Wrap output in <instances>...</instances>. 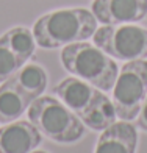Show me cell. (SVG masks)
Wrapping results in <instances>:
<instances>
[{"instance_id": "obj_1", "label": "cell", "mask_w": 147, "mask_h": 153, "mask_svg": "<svg viewBox=\"0 0 147 153\" xmlns=\"http://www.w3.org/2000/svg\"><path fill=\"white\" fill-rule=\"evenodd\" d=\"M97 19L86 8H63L41 16L33 25V36L43 48L66 47L93 38Z\"/></svg>"}, {"instance_id": "obj_2", "label": "cell", "mask_w": 147, "mask_h": 153, "mask_svg": "<svg viewBox=\"0 0 147 153\" xmlns=\"http://www.w3.org/2000/svg\"><path fill=\"white\" fill-rule=\"evenodd\" d=\"M53 92L64 105L74 111L94 131H103L117 119L114 105L99 88L77 76H67L53 88Z\"/></svg>"}, {"instance_id": "obj_3", "label": "cell", "mask_w": 147, "mask_h": 153, "mask_svg": "<svg viewBox=\"0 0 147 153\" xmlns=\"http://www.w3.org/2000/svg\"><path fill=\"white\" fill-rule=\"evenodd\" d=\"M61 62L69 74L99 88L103 92L113 89L119 74L116 61L88 41L63 47Z\"/></svg>"}, {"instance_id": "obj_4", "label": "cell", "mask_w": 147, "mask_h": 153, "mask_svg": "<svg viewBox=\"0 0 147 153\" xmlns=\"http://www.w3.org/2000/svg\"><path fill=\"white\" fill-rule=\"evenodd\" d=\"M28 120L43 136L58 144H74L85 136V123L57 97L39 95L27 109Z\"/></svg>"}, {"instance_id": "obj_5", "label": "cell", "mask_w": 147, "mask_h": 153, "mask_svg": "<svg viewBox=\"0 0 147 153\" xmlns=\"http://www.w3.org/2000/svg\"><path fill=\"white\" fill-rule=\"evenodd\" d=\"M111 91V102L119 119L128 122L136 119L147 95V61H127L117 74Z\"/></svg>"}, {"instance_id": "obj_6", "label": "cell", "mask_w": 147, "mask_h": 153, "mask_svg": "<svg viewBox=\"0 0 147 153\" xmlns=\"http://www.w3.org/2000/svg\"><path fill=\"white\" fill-rule=\"evenodd\" d=\"M93 41L113 59L127 62L147 58V28L135 24L103 25L96 30Z\"/></svg>"}, {"instance_id": "obj_7", "label": "cell", "mask_w": 147, "mask_h": 153, "mask_svg": "<svg viewBox=\"0 0 147 153\" xmlns=\"http://www.w3.org/2000/svg\"><path fill=\"white\" fill-rule=\"evenodd\" d=\"M91 10L103 25L136 24L147 17V0H94Z\"/></svg>"}, {"instance_id": "obj_8", "label": "cell", "mask_w": 147, "mask_h": 153, "mask_svg": "<svg viewBox=\"0 0 147 153\" xmlns=\"http://www.w3.org/2000/svg\"><path fill=\"white\" fill-rule=\"evenodd\" d=\"M43 134L30 120H14L0 127V153H30L39 147Z\"/></svg>"}, {"instance_id": "obj_9", "label": "cell", "mask_w": 147, "mask_h": 153, "mask_svg": "<svg viewBox=\"0 0 147 153\" xmlns=\"http://www.w3.org/2000/svg\"><path fill=\"white\" fill-rule=\"evenodd\" d=\"M138 131L128 120L111 123L102 131L94 153H136Z\"/></svg>"}, {"instance_id": "obj_10", "label": "cell", "mask_w": 147, "mask_h": 153, "mask_svg": "<svg viewBox=\"0 0 147 153\" xmlns=\"http://www.w3.org/2000/svg\"><path fill=\"white\" fill-rule=\"evenodd\" d=\"M31 100L13 83L11 78L0 86V123H10L20 119L28 109Z\"/></svg>"}, {"instance_id": "obj_11", "label": "cell", "mask_w": 147, "mask_h": 153, "mask_svg": "<svg viewBox=\"0 0 147 153\" xmlns=\"http://www.w3.org/2000/svg\"><path fill=\"white\" fill-rule=\"evenodd\" d=\"M11 80L31 102L43 95L47 88V72L43 66L36 62L24 64L11 76Z\"/></svg>"}, {"instance_id": "obj_12", "label": "cell", "mask_w": 147, "mask_h": 153, "mask_svg": "<svg viewBox=\"0 0 147 153\" xmlns=\"http://www.w3.org/2000/svg\"><path fill=\"white\" fill-rule=\"evenodd\" d=\"M8 45L13 48V52L17 55V58L27 64L34 50H36V41H34L33 31H30L27 27H14V28L8 30L3 33Z\"/></svg>"}, {"instance_id": "obj_13", "label": "cell", "mask_w": 147, "mask_h": 153, "mask_svg": "<svg viewBox=\"0 0 147 153\" xmlns=\"http://www.w3.org/2000/svg\"><path fill=\"white\" fill-rule=\"evenodd\" d=\"M22 66L24 62L17 58V55L13 52V48L8 45L5 36L2 34L0 36V83L11 78Z\"/></svg>"}, {"instance_id": "obj_14", "label": "cell", "mask_w": 147, "mask_h": 153, "mask_svg": "<svg viewBox=\"0 0 147 153\" xmlns=\"http://www.w3.org/2000/svg\"><path fill=\"white\" fill-rule=\"evenodd\" d=\"M136 127L141 128L143 131H147V95L141 105V109L136 116Z\"/></svg>"}, {"instance_id": "obj_15", "label": "cell", "mask_w": 147, "mask_h": 153, "mask_svg": "<svg viewBox=\"0 0 147 153\" xmlns=\"http://www.w3.org/2000/svg\"><path fill=\"white\" fill-rule=\"evenodd\" d=\"M30 153H47V152H44V150H38V149H36V150H33V152H30Z\"/></svg>"}]
</instances>
